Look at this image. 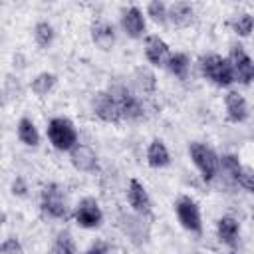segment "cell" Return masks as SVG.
<instances>
[{"label": "cell", "mask_w": 254, "mask_h": 254, "mask_svg": "<svg viewBox=\"0 0 254 254\" xmlns=\"http://www.w3.org/2000/svg\"><path fill=\"white\" fill-rule=\"evenodd\" d=\"M228 254H234V252H228Z\"/></svg>", "instance_id": "cell-32"}, {"label": "cell", "mask_w": 254, "mask_h": 254, "mask_svg": "<svg viewBox=\"0 0 254 254\" xmlns=\"http://www.w3.org/2000/svg\"><path fill=\"white\" fill-rule=\"evenodd\" d=\"M54 36H56V32H54L50 22H38L34 26V40H36L38 48H42V50L50 48L54 42Z\"/></svg>", "instance_id": "cell-22"}, {"label": "cell", "mask_w": 254, "mask_h": 254, "mask_svg": "<svg viewBox=\"0 0 254 254\" xmlns=\"http://www.w3.org/2000/svg\"><path fill=\"white\" fill-rule=\"evenodd\" d=\"M54 252L56 254H77V244L67 230L58 232L56 242H54Z\"/></svg>", "instance_id": "cell-23"}, {"label": "cell", "mask_w": 254, "mask_h": 254, "mask_svg": "<svg viewBox=\"0 0 254 254\" xmlns=\"http://www.w3.org/2000/svg\"><path fill=\"white\" fill-rule=\"evenodd\" d=\"M69 159H71V165H73L77 171L93 173V171L97 169V155H95V151H93L89 145L77 143V145L69 151Z\"/></svg>", "instance_id": "cell-14"}, {"label": "cell", "mask_w": 254, "mask_h": 254, "mask_svg": "<svg viewBox=\"0 0 254 254\" xmlns=\"http://www.w3.org/2000/svg\"><path fill=\"white\" fill-rule=\"evenodd\" d=\"M147 163L153 169H163V167H167L171 163L169 149L161 139H153L149 143V147H147Z\"/></svg>", "instance_id": "cell-17"}, {"label": "cell", "mask_w": 254, "mask_h": 254, "mask_svg": "<svg viewBox=\"0 0 254 254\" xmlns=\"http://www.w3.org/2000/svg\"><path fill=\"white\" fill-rule=\"evenodd\" d=\"M189 155L192 165L196 167V171L200 173V177L210 183L216 179L218 171H220V157L214 153V149H210L208 145L200 143V141H192L189 145Z\"/></svg>", "instance_id": "cell-2"}, {"label": "cell", "mask_w": 254, "mask_h": 254, "mask_svg": "<svg viewBox=\"0 0 254 254\" xmlns=\"http://www.w3.org/2000/svg\"><path fill=\"white\" fill-rule=\"evenodd\" d=\"M73 218L81 228H99L103 222V212L95 198L85 196L77 202V206L73 210Z\"/></svg>", "instance_id": "cell-8"}, {"label": "cell", "mask_w": 254, "mask_h": 254, "mask_svg": "<svg viewBox=\"0 0 254 254\" xmlns=\"http://www.w3.org/2000/svg\"><path fill=\"white\" fill-rule=\"evenodd\" d=\"M56 81H58V77H56L54 73H50V71H42V73H38V75L32 79L30 87H32V91H34L38 97H44V95H48V93L54 89Z\"/></svg>", "instance_id": "cell-21"}, {"label": "cell", "mask_w": 254, "mask_h": 254, "mask_svg": "<svg viewBox=\"0 0 254 254\" xmlns=\"http://www.w3.org/2000/svg\"><path fill=\"white\" fill-rule=\"evenodd\" d=\"M91 109H93V115L105 123H119L123 121L121 117V109H119V103H117V97L113 93L111 87L103 89V91H97L91 99Z\"/></svg>", "instance_id": "cell-4"}, {"label": "cell", "mask_w": 254, "mask_h": 254, "mask_svg": "<svg viewBox=\"0 0 254 254\" xmlns=\"http://www.w3.org/2000/svg\"><path fill=\"white\" fill-rule=\"evenodd\" d=\"M40 206L52 218H65L67 216V202H65L64 190H62V187L58 183H48L42 189Z\"/></svg>", "instance_id": "cell-5"}, {"label": "cell", "mask_w": 254, "mask_h": 254, "mask_svg": "<svg viewBox=\"0 0 254 254\" xmlns=\"http://www.w3.org/2000/svg\"><path fill=\"white\" fill-rule=\"evenodd\" d=\"M48 254H56V252H54V248H52V250H50V252H48Z\"/></svg>", "instance_id": "cell-31"}, {"label": "cell", "mask_w": 254, "mask_h": 254, "mask_svg": "<svg viewBox=\"0 0 254 254\" xmlns=\"http://www.w3.org/2000/svg\"><path fill=\"white\" fill-rule=\"evenodd\" d=\"M145 58H147L149 64L155 65V67H167V62H169V58H171L169 44H167L163 38L155 36V34L147 36V38H145Z\"/></svg>", "instance_id": "cell-11"}, {"label": "cell", "mask_w": 254, "mask_h": 254, "mask_svg": "<svg viewBox=\"0 0 254 254\" xmlns=\"http://www.w3.org/2000/svg\"><path fill=\"white\" fill-rule=\"evenodd\" d=\"M147 16H149L155 24L165 26V24L169 22V6H167L165 2H159V0L149 2V4H147Z\"/></svg>", "instance_id": "cell-24"}, {"label": "cell", "mask_w": 254, "mask_h": 254, "mask_svg": "<svg viewBox=\"0 0 254 254\" xmlns=\"http://www.w3.org/2000/svg\"><path fill=\"white\" fill-rule=\"evenodd\" d=\"M175 212H177V218L185 230L194 232V234H198L202 230V216H200V208H198L194 198L179 196L175 202Z\"/></svg>", "instance_id": "cell-7"}, {"label": "cell", "mask_w": 254, "mask_h": 254, "mask_svg": "<svg viewBox=\"0 0 254 254\" xmlns=\"http://www.w3.org/2000/svg\"><path fill=\"white\" fill-rule=\"evenodd\" d=\"M216 234H218V240L226 246H236L238 240H240V224L236 218L232 216H222L218 218L216 222Z\"/></svg>", "instance_id": "cell-16"}, {"label": "cell", "mask_w": 254, "mask_h": 254, "mask_svg": "<svg viewBox=\"0 0 254 254\" xmlns=\"http://www.w3.org/2000/svg\"><path fill=\"white\" fill-rule=\"evenodd\" d=\"M91 40L99 50H111L115 44V28L107 20H97L91 26Z\"/></svg>", "instance_id": "cell-15"}, {"label": "cell", "mask_w": 254, "mask_h": 254, "mask_svg": "<svg viewBox=\"0 0 254 254\" xmlns=\"http://www.w3.org/2000/svg\"><path fill=\"white\" fill-rule=\"evenodd\" d=\"M48 139L58 151H71L77 145V129L67 117H54L48 123Z\"/></svg>", "instance_id": "cell-3"}, {"label": "cell", "mask_w": 254, "mask_h": 254, "mask_svg": "<svg viewBox=\"0 0 254 254\" xmlns=\"http://www.w3.org/2000/svg\"><path fill=\"white\" fill-rule=\"evenodd\" d=\"M26 190H28V187H26L24 179H22V177H16L14 183H12V192H14L16 196H26Z\"/></svg>", "instance_id": "cell-29"}, {"label": "cell", "mask_w": 254, "mask_h": 254, "mask_svg": "<svg viewBox=\"0 0 254 254\" xmlns=\"http://www.w3.org/2000/svg\"><path fill=\"white\" fill-rule=\"evenodd\" d=\"M137 73L141 75V77H139V83H141L143 91H153V89H155V75H153L149 69H143V67H139Z\"/></svg>", "instance_id": "cell-28"}, {"label": "cell", "mask_w": 254, "mask_h": 254, "mask_svg": "<svg viewBox=\"0 0 254 254\" xmlns=\"http://www.w3.org/2000/svg\"><path fill=\"white\" fill-rule=\"evenodd\" d=\"M16 133L18 139L26 145V147H38L40 145V131L36 127V123L30 117H22L16 125Z\"/></svg>", "instance_id": "cell-19"}, {"label": "cell", "mask_w": 254, "mask_h": 254, "mask_svg": "<svg viewBox=\"0 0 254 254\" xmlns=\"http://www.w3.org/2000/svg\"><path fill=\"white\" fill-rule=\"evenodd\" d=\"M234 183H238L244 190H248V192H252L254 194V169H250V167H240L238 169V173L234 175V179H232Z\"/></svg>", "instance_id": "cell-26"}, {"label": "cell", "mask_w": 254, "mask_h": 254, "mask_svg": "<svg viewBox=\"0 0 254 254\" xmlns=\"http://www.w3.org/2000/svg\"><path fill=\"white\" fill-rule=\"evenodd\" d=\"M81 254H107V246L103 242H97L91 248H87L85 252H81Z\"/></svg>", "instance_id": "cell-30"}, {"label": "cell", "mask_w": 254, "mask_h": 254, "mask_svg": "<svg viewBox=\"0 0 254 254\" xmlns=\"http://www.w3.org/2000/svg\"><path fill=\"white\" fill-rule=\"evenodd\" d=\"M228 62L234 71V79L242 85H248L254 79V62L252 58L242 50V46H234L228 54Z\"/></svg>", "instance_id": "cell-9"}, {"label": "cell", "mask_w": 254, "mask_h": 254, "mask_svg": "<svg viewBox=\"0 0 254 254\" xmlns=\"http://www.w3.org/2000/svg\"><path fill=\"white\" fill-rule=\"evenodd\" d=\"M0 252H2V254H24V248H22V242H20L16 236H8V238L2 242Z\"/></svg>", "instance_id": "cell-27"}, {"label": "cell", "mask_w": 254, "mask_h": 254, "mask_svg": "<svg viewBox=\"0 0 254 254\" xmlns=\"http://www.w3.org/2000/svg\"><path fill=\"white\" fill-rule=\"evenodd\" d=\"M230 26H232V30H234L238 36L246 38V36H250L252 30H254V18H252L250 14H240V16H236V18L230 22Z\"/></svg>", "instance_id": "cell-25"}, {"label": "cell", "mask_w": 254, "mask_h": 254, "mask_svg": "<svg viewBox=\"0 0 254 254\" xmlns=\"http://www.w3.org/2000/svg\"><path fill=\"white\" fill-rule=\"evenodd\" d=\"M127 202L137 214H143V216L151 214V210H153L151 196H149L147 189L143 187V183H139L137 179H131L127 185Z\"/></svg>", "instance_id": "cell-10"}, {"label": "cell", "mask_w": 254, "mask_h": 254, "mask_svg": "<svg viewBox=\"0 0 254 254\" xmlns=\"http://www.w3.org/2000/svg\"><path fill=\"white\" fill-rule=\"evenodd\" d=\"M169 20L179 28H187L194 20V8L187 2H173L169 6Z\"/></svg>", "instance_id": "cell-18"}, {"label": "cell", "mask_w": 254, "mask_h": 254, "mask_svg": "<svg viewBox=\"0 0 254 254\" xmlns=\"http://www.w3.org/2000/svg\"><path fill=\"white\" fill-rule=\"evenodd\" d=\"M224 107H226V117L230 123H242L248 119V103L242 93L238 91H228L224 95Z\"/></svg>", "instance_id": "cell-13"}, {"label": "cell", "mask_w": 254, "mask_h": 254, "mask_svg": "<svg viewBox=\"0 0 254 254\" xmlns=\"http://www.w3.org/2000/svg\"><path fill=\"white\" fill-rule=\"evenodd\" d=\"M115 97H117V103H119V109H121V117L123 121H137L145 115V105L143 101L139 99V95H135L129 87L117 83V85H111Z\"/></svg>", "instance_id": "cell-6"}, {"label": "cell", "mask_w": 254, "mask_h": 254, "mask_svg": "<svg viewBox=\"0 0 254 254\" xmlns=\"http://www.w3.org/2000/svg\"><path fill=\"white\" fill-rule=\"evenodd\" d=\"M121 28L123 32L129 36V38H141L145 34V28H147V22H145V16H143V10L137 8V6H129L121 12Z\"/></svg>", "instance_id": "cell-12"}, {"label": "cell", "mask_w": 254, "mask_h": 254, "mask_svg": "<svg viewBox=\"0 0 254 254\" xmlns=\"http://www.w3.org/2000/svg\"><path fill=\"white\" fill-rule=\"evenodd\" d=\"M167 69H169L175 77L187 79V77H189V69H190V60H189V56L183 54V52L171 54V58H169V62H167Z\"/></svg>", "instance_id": "cell-20"}, {"label": "cell", "mask_w": 254, "mask_h": 254, "mask_svg": "<svg viewBox=\"0 0 254 254\" xmlns=\"http://www.w3.org/2000/svg\"><path fill=\"white\" fill-rule=\"evenodd\" d=\"M198 65H200L202 77L208 79L210 83L218 85V87H228V85H232L236 81L228 58H222L218 54H208V56L200 58Z\"/></svg>", "instance_id": "cell-1"}]
</instances>
